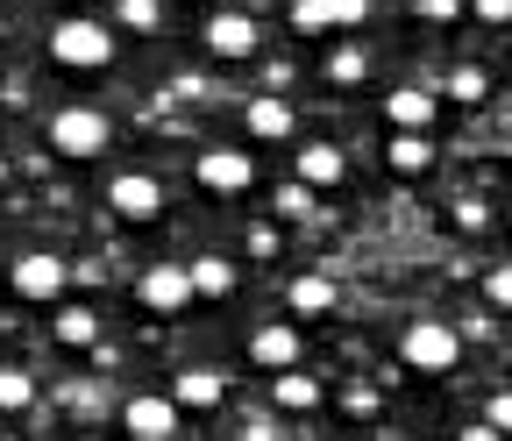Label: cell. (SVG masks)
Returning a JSON list of instances; mask_svg holds the SVG:
<instances>
[{
  "label": "cell",
  "mask_w": 512,
  "mask_h": 441,
  "mask_svg": "<svg viewBox=\"0 0 512 441\" xmlns=\"http://www.w3.org/2000/svg\"><path fill=\"white\" fill-rule=\"evenodd\" d=\"M299 356H306V335H299L292 321H264V328L249 335V363L271 370V377H278V370H299Z\"/></svg>",
  "instance_id": "10"
},
{
  "label": "cell",
  "mask_w": 512,
  "mask_h": 441,
  "mask_svg": "<svg viewBox=\"0 0 512 441\" xmlns=\"http://www.w3.org/2000/svg\"><path fill=\"white\" fill-rule=\"evenodd\" d=\"M121 434H128V441H178V406H171L164 392L121 399Z\"/></svg>",
  "instance_id": "9"
},
{
  "label": "cell",
  "mask_w": 512,
  "mask_h": 441,
  "mask_svg": "<svg viewBox=\"0 0 512 441\" xmlns=\"http://www.w3.org/2000/svg\"><path fill=\"white\" fill-rule=\"evenodd\" d=\"M50 57L64 72H107L114 57H121V36L100 22V15H64L57 29H50Z\"/></svg>",
  "instance_id": "1"
},
{
  "label": "cell",
  "mask_w": 512,
  "mask_h": 441,
  "mask_svg": "<svg viewBox=\"0 0 512 441\" xmlns=\"http://www.w3.org/2000/svg\"><path fill=\"white\" fill-rule=\"evenodd\" d=\"M200 43H207V57H221V65H242V57L264 50V22H256L249 8H221V15H207Z\"/></svg>",
  "instance_id": "6"
},
{
  "label": "cell",
  "mask_w": 512,
  "mask_h": 441,
  "mask_svg": "<svg viewBox=\"0 0 512 441\" xmlns=\"http://www.w3.org/2000/svg\"><path fill=\"white\" fill-rule=\"evenodd\" d=\"M36 406V370H0V413H29Z\"/></svg>",
  "instance_id": "21"
},
{
  "label": "cell",
  "mask_w": 512,
  "mask_h": 441,
  "mask_svg": "<svg viewBox=\"0 0 512 441\" xmlns=\"http://www.w3.org/2000/svg\"><path fill=\"white\" fill-rule=\"evenodd\" d=\"M271 207H278V221H320V193H306L299 178H292V185H278Z\"/></svg>",
  "instance_id": "22"
},
{
  "label": "cell",
  "mask_w": 512,
  "mask_h": 441,
  "mask_svg": "<svg viewBox=\"0 0 512 441\" xmlns=\"http://www.w3.org/2000/svg\"><path fill=\"white\" fill-rule=\"evenodd\" d=\"M448 221H456L463 235H484V228H491V207H484L477 193H456V200H448Z\"/></svg>",
  "instance_id": "25"
},
{
  "label": "cell",
  "mask_w": 512,
  "mask_h": 441,
  "mask_svg": "<svg viewBox=\"0 0 512 441\" xmlns=\"http://www.w3.org/2000/svg\"><path fill=\"white\" fill-rule=\"evenodd\" d=\"M107 207H114V221H128V228L164 221V178H150V171H121V178H107Z\"/></svg>",
  "instance_id": "7"
},
{
  "label": "cell",
  "mask_w": 512,
  "mask_h": 441,
  "mask_svg": "<svg viewBox=\"0 0 512 441\" xmlns=\"http://www.w3.org/2000/svg\"><path fill=\"white\" fill-rule=\"evenodd\" d=\"M399 363L420 370V377H448V370L463 363V335H456V321H434V313L406 321V328H399Z\"/></svg>",
  "instance_id": "2"
},
{
  "label": "cell",
  "mask_w": 512,
  "mask_h": 441,
  "mask_svg": "<svg viewBox=\"0 0 512 441\" xmlns=\"http://www.w3.org/2000/svg\"><path fill=\"white\" fill-rule=\"evenodd\" d=\"M185 285H192V299H235V285H242V264L235 257H192L185 264Z\"/></svg>",
  "instance_id": "15"
},
{
  "label": "cell",
  "mask_w": 512,
  "mask_h": 441,
  "mask_svg": "<svg viewBox=\"0 0 512 441\" xmlns=\"http://www.w3.org/2000/svg\"><path fill=\"white\" fill-rule=\"evenodd\" d=\"M285 299H292V313H299V321H313V313H335V306H342V285H335L328 271H299Z\"/></svg>",
  "instance_id": "16"
},
{
  "label": "cell",
  "mask_w": 512,
  "mask_h": 441,
  "mask_svg": "<svg viewBox=\"0 0 512 441\" xmlns=\"http://www.w3.org/2000/svg\"><path fill=\"white\" fill-rule=\"evenodd\" d=\"M0 185H8V157H0Z\"/></svg>",
  "instance_id": "35"
},
{
  "label": "cell",
  "mask_w": 512,
  "mask_h": 441,
  "mask_svg": "<svg viewBox=\"0 0 512 441\" xmlns=\"http://www.w3.org/2000/svg\"><path fill=\"white\" fill-rule=\"evenodd\" d=\"M484 427H491V434H505V441H512V385H505V392H491V399H484Z\"/></svg>",
  "instance_id": "29"
},
{
  "label": "cell",
  "mask_w": 512,
  "mask_h": 441,
  "mask_svg": "<svg viewBox=\"0 0 512 441\" xmlns=\"http://www.w3.org/2000/svg\"><path fill=\"white\" fill-rule=\"evenodd\" d=\"M413 15H420V22H456L463 0H413Z\"/></svg>",
  "instance_id": "31"
},
{
  "label": "cell",
  "mask_w": 512,
  "mask_h": 441,
  "mask_svg": "<svg viewBox=\"0 0 512 441\" xmlns=\"http://www.w3.org/2000/svg\"><path fill=\"white\" fill-rule=\"evenodd\" d=\"M242 129H249L256 143H285V136L299 129V114H292V100H285V93H256V100L242 107Z\"/></svg>",
  "instance_id": "14"
},
{
  "label": "cell",
  "mask_w": 512,
  "mask_h": 441,
  "mask_svg": "<svg viewBox=\"0 0 512 441\" xmlns=\"http://www.w3.org/2000/svg\"><path fill=\"white\" fill-rule=\"evenodd\" d=\"M484 306L512 313V264H491V271H484Z\"/></svg>",
  "instance_id": "26"
},
{
  "label": "cell",
  "mask_w": 512,
  "mask_h": 441,
  "mask_svg": "<svg viewBox=\"0 0 512 441\" xmlns=\"http://www.w3.org/2000/svg\"><path fill=\"white\" fill-rule=\"evenodd\" d=\"M136 306L157 313V321H178V313L192 306V285H185V264H150L136 278Z\"/></svg>",
  "instance_id": "8"
},
{
  "label": "cell",
  "mask_w": 512,
  "mask_h": 441,
  "mask_svg": "<svg viewBox=\"0 0 512 441\" xmlns=\"http://www.w3.org/2000/svg\"><path fill=\"white\" fill-rule=\"evenodd\" d=\"M384 164H392L399 178H420V171H434V143L427 136H392L384 143Z\"/></svg>",
  "instance_id": "19"
},
{
  "label": "cell",
  "mask_w": 512,
  "mask_h": 441,
  "mask_svg": "<svg viewBox=\"0 0 512 441\" xmlns=\"http://www.w3.org/2000/svg\"><path fill=\"white\" fill-rule=\"evenodd\" d=\"M242 249L256 264H271V257H285V228L278 221H249V235H242Z\"/></svg>",
  "instance_id": "24"
},
{
  "label": "cell",
  "mask_w": 512,
  "mask_h": 441,
  "mask_svg": "<svg viewBox=\"0 0 512 441\" xmlns=\"http://www.w3.org/2000/svg\"><path fill=\"white\" fill-rule=\"evenodd\" d=\"M328 8V29H356V22H370V0H320Z\"/></svg>",
  "instance_id": "28"
},
{
  "label": "cell",
  "mask_w": 512,
  "mask_h": 441,
  "mask_svg": "<svg viewBox=\"0 0 512 441\" xmlns=\"http://www.w3.org/2000/svg\"><path fill=\"white\" fill-rule=\"evenodd\" d=\"M320 72H328V86H363L370 79V50L342 43V50H328V65H320Z\"/></svg>",
  "instance_id": "20"
},
{
  "label": "cell",
  "mask_w": 512,
  "mask_h": 441,
  "mask_svg": "<svg viewBox=\"0 0 512 441\" xmlns=\"http://www.w3.org/2000/svg\"><path fill=\"white\" fill-rule=\"evenodd\" d=\"M456 441H505V434H491L484 420H470V427H456Z\"/></svg>",
  "instance_id": "33"
},
{
  "label": "cell",
  "mask_w": 512,
  "mask_h": 441,
  "mask_svg": "<svg viewBox=\"0 0 512 441\" xmlns=\"http://www.w3.org/2000/svg\"><path fill=\"white\" fill-rule=\"evenodd\" d=\"M8 285H15V299H29V306H57L64 285H72V264H64L57 249H22V257L8 264Z\"/></svg>",
  "instance_id": "4"
},
{
  "label": "cell",
  "mask_w": 512,
  "mask_h": 441,
  "mask_svg": "<svg viewBox=\"0 0 512 441\" xmlns=\"http://www.w3.org/2000/svg\"><path fill=\"white\" fill-rule=\"evenodd\" d=\"M292 29L299 36H320V29H328V8H320V0H292Z\"/></svg>",
  "instance_id": "30"
},
{
  "label": "cell",
  "mask_w": 512,
  "mask_h": 441,
  "mask_svg": "<svg viewBox=\"0 0 512 441\" xmlns=\"http://www.w3.org/2000/svg\"><path fill=\"white\" fill-rule=\"evenodd\" d=\"M50 335H57L64 349H100V306H57Z\"/></svg>",
  "instance_id": "17"
},
{
  "label": "cell",
  "mask_w": 512,
  "mask_h": 441,
  "mask_svg": "<svg viewBox=\"0 0 512 441\" xmlns=\"http://www.w3.org/2000/svg\"><path fill=\"white\" fill-rule=\"evenodd\" d=\"M242 441H278V427H271V420H249V427H242Z\"/></svg>",
  "instance_id": "34"
},
{
  "label": "cell",
  "mask_w": 512,
  "mask_h": 441,
  "mask_svg": "<svg viewBox=\"0 0 512 441\" xmlns=\"http://www.w3.org/2000/svg\"><path fill=\"white\" fill-rule=\"evenodd\" d=\"M434 114H441V93L434 86H392V93H384V121H392L399 136H427Z\"/></svg>",
  "instance_id": "11"
},
{
  "label": "cell",
  "mask_w": 512,
  "mask_h": 441,
  "mask_svg": "<svg viewBox=\"0 0 512 441\" xmlns=\"http://www.w3.org/2000/svg\"><path fill=\"white\" fill-rule=\"evenodd\" d=\"M43 143H50L64 164H93V157H107V150H114V121H107L100 107H57Z\"/></svg>",
  "instance_id": "3"
},
{
  "label": "cell",
  "mask_w": 512,
  "mask_h": 441,
  "mask_svg": "<svg viewBox=\"0 0 512 441\" xmlns=\"http://www.w3.org/2000/svg\"><path fill=\"white\" fill-rule=\"evenodd\" d=\"M192 178H200V193H221V200H242L256 185V157L235 150V143H207L200 157H192Z\"/></svg>",
  "instance_id": "5"
},
{
  "label": "cell",
  "mask_w": 512,
  "mask_h": 441,
  "mask_svg": "<svg viewBox=\"0 0 512 441\" xmlns=\"http://www.w3.org/2000/svg\"><path fill=\"white\" fill-rule=\"evenodd\" d=\"M470 15L491 22V29H505V22H512V0H470Z\"/></svg>",
  "instance_id": "32"
},
{
  "label": "cell",
  "mask_w": 512,
  "mask_h": 441,
  "mask_svg": "<svg viewBox=\"0 0 512 441\" xmlns=\"http://www.w3.org/2000/svg\"><path fill=\"white\" fill-rule=\"evenodd\" d=\"M363 441H392V434H363Z\"/></svg>",
  "instance_id": "36"
},
{
  "label": "cell",
  "mask_w": 512,
  "mask_h": 441,
  "mask_svg": "<svg viewBox=\"0 0 512 441\" xmlns=\"http://www.w3.org/2000/svg\"><path fill=\"white\" fill-rule=\"evenodd\" d=\"M271 399H278L285 413H313L320 399H328V385H320V377H306V370H278V377H271Z\"/></svg>",
  "instance_id": "18"
},
{
  "label": "cell",
  "mask_w": 512,
  "mask_h": 441,
  "mask_svg": "<svg viewBox=\"0 0 512 441\" xmlns=\"http://www.w3.org/2000/svg\"><path fill=\"white\" fill-rule=\"evenodd\" d=\"M292 171H299L306 193H335V185L349 178V157H342V143H306V150L292 157Z\"/></svg>",
  "instance_id": "13"
},
{
  "label": "cell",
  "mask_w": 512,
  "mask_h": 441,
  "mask_svg": "<svg viewBox=\"0 0 512 441\" xmlns=\"http://www.w3.org/2000/svg\"><path fill=\"white\" fill-rule=\"evenodd\" d=\"M178 413H214L221 399H228V377L221 370H207V363H192V370H178L171 377V392H164Z\"/></svg>",
  "instance_id": "12"
},
{
  "label": "cell",
  "mask_w": 512,
  "mask_h": 441,
  "mask_svg": "<svg viewBox=\"0 0 512 441\" xmlns=\"http://www.w3.org/2000/svg\"><path fill=\"white\" fill-rule=\"evenodd\" d=\"M448 100H463V107L491 100V72L484 65H456V72H448Z\"/></svg>",
  "instance_id": "23"
},
{
  "label": "cell",
  "mask_w": 512,
  "mask_h": 441,
  "mask_svg": "<svg viewBox=\"0 0 512 441\" xmlns=\"http://www.w3.org/2000/svg\"><path fill=\"white\" fill-rule=\"evenodd\" d=\"M164 22V0H121V29H157Z\"/></svg>",
  "instance_id": "27"
}]
</instances>
